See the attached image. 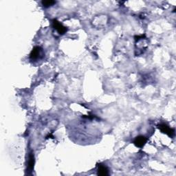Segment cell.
Listing matches in <instances>:
<instances>
[{"mask_svg":"<svg viewBox=\"0 0 176 176\" xmlns=\"http://www.w3.org/2000/svg\"><path fill=\"white\" fill-rule=\"evenodd\" d=\"M44 53L42 48L39 46H36L34 47L33 50L31 51L30 54V58L31 60L33 61H37L39 59H41L44 57Z\"/></svg>","mask_w":176,"mask_h":176,"instance_id":"obj_1","label":"cell"},{"mask_svg":"<svg viewBox=\"0 0 176 176\" xmlns=\"http://www.w3.org/2000/svg\"><path fill=\"white\" fill-rule=\"evenodd\" d=\"M53 26L55 30H57V32L58 33V34H64L65 33L67 32V28L64 26L63 24L61 23H60L58 21H57V19H54L53 21Z\"/></svg>","mask_w":176,"mask_h":176,"instance_id":"obj_2","label":"cell"},{"mask_svg":"<svg viewBox=\"0 0 176 176\" xmlns=\"http://www.w3.org/2000/svg\"><path fill=\"white\" fill-rule=\"evenodd\" d=\"M158 128H159L162 132L167 134L169 137H173L175 133L174 129L171 128L169 126H168L166 124H160V125H158Z\"/></svg>","mask_w":176,"mask_h":176,"instance_id":"obj_3","label":"cell"},{"mask_svg":"<svg viewBox=\"0 0 176 176\" xmlns=\"http://www.w3.org/2000/svg\"><path fill=\"white\" fill-rule=\"evenodd\" d=\"M147 141V139L145 137L143 136H137L135 138V140H134L133 144H135L136 147H137L142 148L144 146V144H146Z\"/></svg>","mask_w":176,"mask_h":176,"instance_id":"obj_4","label":"cell"},{"mask_svg":"<svg viewBox=\"0 0 176 176\" xmlns=\"http://www.w3.org/2000/svg\"><path fill=\"white\" fill-rule=\"evenodd\" d=\"M98 175L101 176H106L109 175V170L105 165L100 164L98 165Z\"/></svg>","mask_w":176,"mask_h":176,"instance_id":"obj_5","label":"cell"},{"mask_svg":"<svg viewBox=\"0 0 176 176\" xmlns=\"http://www.w3.org/2000/svg\"><path fill=\"white\" fill-rule=\"evenodd\" d=\"M34 157L33 153L30 155L29 157V161H28V168L32 170L34 168Z\"/></svg>","mask_w":176,"mask_h":176,"instance_id":"obj_6","label":"cell"},{"mask_svg":"<svg viewBox=\"0 0 176 176\" xmlns=\"http://www.w3.org/2000/svg\"><path fill=\"white\" fill-rule=\"evenodd\" d=\"M55 3H56V2L51 1V0H50V1H42V2H41V3H42V5L44 6L45 7L51 6L54 5Z\"/></svg>","mask_w":176,"mask_h":176,"instance_id":"obj_7","label":"cell"}]
</instances>
